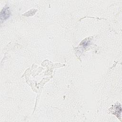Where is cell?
Listing matches in <instances>:
<instances>
[{
    "label": "cell",
    "instance_id": "6da1fadb",
    "mask_svg": "<svg viewBox=\"0 0 122 122\" xmlns=\"http://www.w3.org/2000/svg\"><path fill=\"white\" fill-rule=\"evenodd\" d=\"M10 11L9 10V9L8 7L4 8L1 11L0 18L1 20H6L10 16Z\"/></svg>",
    "mask_w": 122,
    "mask_h": 122
}]
</instances>
